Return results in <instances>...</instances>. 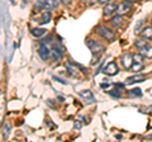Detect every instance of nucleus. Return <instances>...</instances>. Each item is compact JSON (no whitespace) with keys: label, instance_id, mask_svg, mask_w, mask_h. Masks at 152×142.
I'll use <instances>...</instances> for the list:
<instances>
[{"label":"nucleus","instance_id":"1","mask_svg":"<svg viewBox=\"0 0 152 142\" xmlns=\"http://www.w3.org/2000/svg\"><path fill=\"white\" fill-rule=\"evenodd\" d=\"M95 32H96L100 37H103L104 40H107V41H109V42L115 41V33H114L112 29H109V28H107V27L99 26V27H96V29H95Z\"/></svg>","mask_w":152,"mask_h":142},{"label":"nucleus","instance_id":"2","mask_svg":"<svg viewBox=\"0 0 152 142\" xmlns=\"http://www.w3.org/2000/svg\"><path fill=\"white\" fill-rule=\"evenodd\" d=\"M58 5V1L57 0H38L37 4H36V8L37 10L39 9H45V10H53V9L57 8Z\"/></svg>","mask_w":152,"mask_h":142},{"label":"nucleus","instance_id":"3","mask_svg":"<svg viewBox=\"0 0 152 142\" xmlns=\"http://www.w3.org/2000/svg\"><path fill=\"white\" fill-rule=\"evenodd\" d=\"M86 46L89 47V50L93 52V53L95 55H100V53H103L104 52V46L100 43V42H98V41H95V40H91V38H89V40H86Z\"/></svg>","mask_w":152,"mask_h":142},{"label":"nucleus","instance_id":"4","mask_svg":"<svg viewBox=\"0 0 152 142\" xmlns=\"http://www.w3.org/2000/svg\"><path fill=\"white\" fill-rule=\"evenodd\" d=\"M118 71H119V69H118V65L114 62V61L109 62L107 66H104V69H103V72L108 75V76H114V75L118 74Z\"/></svg>","mask_w":152,"mask_h":142},{"label":"nucleus","instance_id":"5","mask_svg":"<svg viewBox=\"0 0 152 142\" xmlns=\"http://www.w3.org/2000/svg\"><path fill=\"white\" fill-rule=\"evenodd\" d=\"M121 62H122L123 67H124L126 70H131L133 62H134V60H133V56L131 53H124L121 57Z\"/></svg>","mask_w":152,"mask_h":142},{"label":"nucleus","instance_id":"6","mask_svg":"<svg viewBox=\"0 0 152 142\" xmlns=\"http://www.w3.org/2000/svg\"><path fill=\"white\" fill-rule=\"evenodd\" d=\"M124 23H126V19L122 15H119V14H117V17H113L110 19V24L114 28H117V29H121V28L124 26Z\"/></svg>","mask_w":152,"mask_h":142},{"label":"nucleus","instance_id":"7","mask_svg":"<svg viewBox=\"0 0 152 142\" xmlns=\"http://www.w3.org/2000/svg\"><path fill=\"white\" fill-rule=\"evenodd\" d=\"M131 3H128V1H124V3H121V4H118V8H117V14H119V15H124V14L127 13H129L131 12Z\"/></svg>","mask_w":152,"mask_h":142},{"label":"nucleus","instance_id":"8","mask_svg":"<svg viewBox=\"0 0 152 142\" xmlns=\"http://www.w3.org/2000/svg\"><path fill=\"white\" fill-rule=\"evenodd\" d=\"M38 55H39V57L46 61V60H48V57L51 56V50L47 47V45L45 43H42L41 47H39V50H38Z\"/></svg>","mask_w":152,"mask_h":142},{"label":"nucleus","instance_id":"9","mask_svg":"<svg viewBox=\"0 0 152 142\" xmlns=\"http://www.w3.org/2000/svg\"><path fill=\"white\" fill-rule=\"evenodd\" d=\"M79 95L88 104H93V103H95V97H94V94L90 91V90H81V91L79 93Z\"/></svg>","mask_w":152,"mask_h":142},{"label":"nucleus","instance_id":"10","mask_svg":"<svg viewBox=\"0 0 152 142\" xmlns=\"http://www.w3.org/2000/svg\"><path fill=\"white\" fill-rule=\"evenodd\" d=\"M51 56H52V59H53V61H60L64 57V51L61 50L58 46L55 45L51 50Z\"/></svg>","mask_w":152,"mask_h":142},{"label":"nucleus","instance_id":"11","mask_svg":"<svg viewBox=\"0 0 152 142\" xmlns=\"http://www.w3.org/2000/svg\"><path fill=\"white\" fill-rule=\"evenodd\" d=\"M117 8L118 5L115 3H109L105 5V8H104V10H103V15L104 17H110L113 13H115L117 12Z\"/></svg>","mask_w":152,"mask_h":142},{"label":"nucleus","instance_id":"12","mask_svg":"<svg viewBox=\"0 0 152 142\" xmlns=\"http://www.w3.org/2000/svg\"><path fill=\"white\" fill-rule=\"evenodd\" d=\"M146 75L143 74H138V75H134V76H131V78H128L127 79V84H136V83H142V81H145L146 80Z\"/></svg>","mask_w":152,"mask_h":142},{"label":"nucleus","instance_id":"13","mask_svg":"<svg viewBox=\"0 0 152 142\" xmlns=\"http://www.w3.org/2000/svg\"><path fill=\"white\" fill-rule=\"evenodd\" d=\"M140 53L145 59H152V46H146L143 48H140Z\"/></svg>","mask_w":152,"mask_h":142},{"label":"nucleus","instance_id":"14","mask_svg":"<svg viewBox=\"0 0 152 142\" xmlns=\"http://www.w3.org/2000/svg\"><path fill=\"white\" fill-rule=\"evenodd\" d=\"M141 36L143 37V38H146V40L152 41V26L151 27H145L143 31L141 32Z\"/></svg>","mask_w":152,"mask_h":142},{"label":"nucleus","instance_id":"15","mask_svg":"<svg viewBox=\"0 0 152 142\" xmlns=\"http://www.w3.org/2000/svg\"><path fill=\"white\" fill-rule=\"evenodd\" d=\"M77 67H79V65H74L72 62H66V69H67L70 75H76Z\"/></svg>","mask_w":152,"mask_h":142},{"label":"nucleus","instance_id":"16","mask_svg":"<svg viewBox=\"0 0 152 142\" xmlns=\"http://www.w3.org/2000/svg\"><path fill=\"white\" fill-rule=\"evenodd\" d=\"M31 33L34 37H37V38H39V37L46 34V29H43V28H33V29L31 31Z\"/></svg>","mask_w":152,"mask_h":142},{"label":"nucleus","instance_id":"17","mask_svg":"<svg viewBox=\"0 0 152 142\" xmlns=\"http://www.w3.org/2000/svg\"><path fill=\"white\" fill-rule=\"evenodd\" d=\"M51 18H52V15H51V13L47 10V12H45L43 14H42V17H41V20H39V23L41 24H46V23H48L50 20H51Z\"/></svg>","mask_w":152,"mask_h":142},{"label":"nucleus","instance_id":"18","mask_svg":"<svg viewBox=\"0 0 152 142\" xmlns=\"http://www.w3.org/2000/svg\"><path fill=\"white\" fill-rule=\"evenodd\" d=\"M127 95L128 97H141L142 95V91L140 88H134V89H131V90L127 91Z\"/></svg>","mask_w":152,"mask_h":142},{"label":"nucleus","instance_id":"19","mask_svg":"<svg viewBox=\"0 0 152 142\" xmlns=\"http://www.w3.org/2000/svg\"><path fill=\"white\" fill-rule=\"evenodd\" d=\"M143 69V62H133L131 71H134V72H140V71Z\"/></svg>","mask_w":152,"mask_h":142},{"label":"nucleus","instance_id":"20","mask_svg":"<svg viewBox=\"0 0 152 142\" xmlns=\"http://www.w3.org/2000/svg\"><path fill=\"white\" fill-rule=\"evenodd\" d=\"M3 132H1V135H3V138H8V136H9V133H10V126L8 124H3V130H1Z\"/></svg>","mask_w":152,"mask_h":142},{"label":"nucleus","instance_id":"21","mask_svg":"<svg viewBox=\"0 0 152 142\" xmlns=\"http://www.w3.org/2000/svg\"><path fill=\"white\" fill-rule=\"evenodd\" d=\"M147 41H148V40H146V38H145V40H137L134 45H136V47H137L138 50H140V48H143V47L147 46Z\"/></svg>","mask_w":152,"mask_h":142},{"label":"nucleus","instance_id":"22","mask_svg":"<svg viewBox=\"0 0 152 142\" xmlns=\"http://www.w3.org/2000/svg\"><path fill=\"white\" fill-rule=\"evenodd\" d=\"M143 56L141 53H137V55H133V60H134V62H143Z\"/></svg>","mask_w":152,"mask_h":142},{"label":"nucleus","instance_id":"23","mask_svg":"<svg viewBox=\"0 0 152 142\" xmlns=\"http://www.w3.org/2000/svg\"><path fill=\"white\" fill-rule=\"evenodd\" d=\"M108 94H109L110 97H113V98H118V99H119V98L122 97V94H121V91H119V90H113V91H109Z\"/></svg>","mask_w":152,"mask_h":142},{"label":"nucleus","instance_id":"24","mask_svg":"<svg viewBox=\"0 0 152 142\" xmlns=\"http://www.w3.org/2000/svg\"><path fill=\"white\" fill-rule=\"evenodd\" d=\"M143 24H145V20H143V19L137 23V26H136V33H141V32H142L141 28H142V26H143Z\"/></svg>","mask_w":152,"mask_h":142},{"label":"nucleus","instance_id":"25","mask_svg":"<svg viewBox=\"0 0 152 142\" xmlns=\"http://www.w3.org/2000/svg\"><path fill=\"white\" fill-rule=\"evenodd\" d=\"M58 1L62 4V5H65V7H69L71 4V0H58Z\"/></svg>","mask_w":152,"mask_h":142},{"label":"nucleus","instance_id":"26","mask_svg":"<svg viewBox=\"0 0 152 142\" xmlns=\"http://www.w3.org/2000/svg\"><path fill=\"white\" fill-rule=\"evenodd\" d=\"M74 128H75V130H80V128H81V123H80L79 121H76V122L74 123Z\"/></svg>","mask_w":152,"mask_h":142},{"label":"nucleus","instance_id":"27","mask_svg":"<svg viewBox=\"0 0 152 142\" xmlns=\"http://www.w3.org/2000/svg\"><path fill=\"white\" fill-rule=\"evenodd\" d=\"M83 1H84L85 4H94V3H96L98 0H83Z\"/></svg>","mask_w":152,"mask_h":142},{"label":"nucleus","instance_id":"28","mask_svg":"<svg viewBox=\"0 0 152 142\" xmlns=\"http://www.w3.org/2000/svg\"><path fill=\"white\" fill-rule=\"evenodd\" d=\"M53 79H55V80H57V81L61 83V84H67V81H64V80H62V79H60V78H56V76H53Z\"/></svg>","mask_w":152,"mask_h":142},{"label":"nucleus","instance_id":"29","mask_svg":"<svg viewBox=\"0 0 152 142\" xmlns=\"http://www.w3.org/2000/svg\"><path fill=\"white\" fill-rule=\"evenodd\" d=\"M98 1L100 3V4H105V5H107V4H109V3L112 1V0H98Z\"/></svg>","mask_w":152,"mask_h":142},{"label":"nucleus","instance_id":"30","mask_svg":"<svg viewBox=\"0 0 152 142\" xmlns=\"http://www.w3.org/2000/svg\"><path fill=\"white\" fill-rule=\"evenodd\" d=\"M100 88L107 89V88H109V84H102V85H100Z\"/></svg>","mask_w":152,"mask_h":142},{"label":"nucleus","instance_id":"31","mask_svg":"<svg viewBox=\"0 0 152 142\" xmlns=\"http://www.w3.org/2000/svg\"><path fill=\"white\" fill-rule=\"evenodd\" d=\"M117 88H124V84H115Z\"/></svg>","mask_w":152,"mask_h":142},{"label":"nucleus","instance_id":"32","mask_svg":"<svg viewBox=\"0 0 152 142\" xmlns=\"http://www.w3.org/2000/svg\"><path fill=\"white\" fill-rule=\"evenodd\" d=\"M124 1H128V3H136V1H140V0H124Z\"/></svg>","mask_w":152,"mask_h":142},{"label":"nucleus","instance_id":"33","mask_svg":"<svg viewBox=\"0 0 152 142\" xmlns=\"http://www.w3.org/2000/svg\"><path fill=\"white\" fill-rule=\"evenodd\" d=\"M57 99H58V100H60V102H65V99H64L62 97H58V98H57Z\"/></svg>","mask_w":152,"mask_h":142},{"label":"nucleus","instance_id":"34","mask_svg":"<svg viewBox=\"0 0 152 142\" xmlns=\"http://www.w3.org/2000/svg\"><path fill=\"white\" fill-rule=\"evenodd\" d=\"M145 138H147V140H152V135H151V136H148V137H145Z\"/></svg>","mask_w":152,"mask_h":142},{"label":"nucleus","instance_id":"35","mask_svg":"<svg viewBox=\"0 0 152 142\" xmlns=\"http://www.w3.org/2000/svg\"><path fill=\"white\" fill-rule=\"evenodd\" d=\"M151 23H152V20H151Z\"/></svg>","mask_w":152,"mask_h":142}]
</instances>
